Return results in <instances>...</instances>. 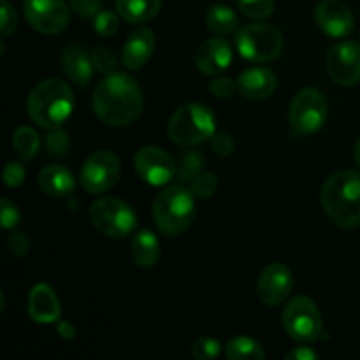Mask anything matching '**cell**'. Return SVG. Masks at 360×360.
Segmentation results:
<instances>
[{"mask_svg":"<svg viewBox=\"0 0 360 360\" xmlns=\"http://www.w3.org/2000/svg\"><path fill=\"white\" fill-rule=\"evenodd\" d=\"M238 6L245 16L257 21L267 20L274 11L273 0H238Z\"/></svg>","mask_w":360,"mask_h":360,"instance_id":"28","label":"cell"},{"mask_svg":"<svg viewBox=\"0 0 360 360\" xmlns=\"http://www.w3.org/2000/svg\"><path fill=\"white\" fill-rule=\"evenodd\" d=\"M320 202L329 220L340 229L360 225V172L340 171L323 183Z\"/></svg>","mask_w":360,"mask_h":360,"instance_id":"2","label":"cell"},{"mask_svg":"<svg viewBox=\"0 0 360 360\" xmlns=\"http://www.w3.org/2000/svg\"><path fill=\"white\" fill-rule=\"evenodd\" d=\"M74 97L69 84L62 79H44L32 90L27 102V112L32 122L46 130L58 129L70 116Z\"/></svg>","mask_w":360,"mask_h":360,"instance_id":"3","label":"cell"},{"mask_svg":"<svg viewBox=\"0 0 360 360\" xmlns=\"http://www.w3.org/2000/svg\"><path fill=\"white\" fill-rule=\"evenodd\" d=\"M218 188V179L217 176L211 174V172H200L197 178L192 179V186L190 190L193 192V195L200 197V199H206L211 197Z\"/></svg>","mask_w":360,"mask_h":360,"instance_id":"32","label":"cell"},{"mask_svg":"<svg viewBox=\"0 0 360 360\" xmlns=\"http://www.w3.org/2000/svg\"><path fill=\"white\" fill-rule=\"evenodd\" d=\"M225 355L231 360H262L266 359V350L259 341L248 336H238L229 341Z\"/></svg>","mask_w":360,"mask_h":360,"instance_id":"25","label":"cell"},{"mask_svg":"<svg viewBox=\"0 0 360 360\" xmlns=\"http://www.w3.org/2000/svg\"><path fill=\"white\" fill-rule=\"evenodd\" d=\"M283 327L292 340L313 343L322 336V315L309 297H294L283 309Z\"/></svg>","mask_w":360,"mask_h":360,"instance_id":"9","label":"cell"},{"mask_svg":"<svg viewBox=\"0 0 360 360\" xmlns=\"http://www.w3.org/2000/svg\"><path fill=\"white\" fill-rule=\"evenodd\" d=\"M202 167H204L202 153L195 150L186 151V153L179 158L178 164H176V178H178L181 183H188L202 172Z\"/></svg>","mask_w":360,"mask_h":360,"instance_id":"27","label":"cell"},{"mask_svg":"<svg viewBox=\"0 0 360 360\" xmlns=\"http://www.w3.org/2000/svg\"><path fill=\"white\" fill-rule=\"evenodd\" d=\"M25 181V167L20 162H9L4 169V183L9 188H16Z\"/></svg>","mask_w":360,"mask_h":360,"instance_id":"37","label":"cell"},{"mask_svg":"<svg viewBox=\"0 0 360 360\" xmlns=\"http://www.w3.org/2000/svg\"><path fill=\"white\" fill-rule=\"evenodd\" d=\"M91 224L98 232L112 239L132 234L137 227V217L132 207L115 197H102L90 207Z\"/></svg>","mask_w":360,"mask_h":360,"instance_id":"7","label":"cell"},{"mask_svg":"<svg viewBox=\"0 0 360 360\" xmlns=\"http://www.w3.org/2000/svg\"><path fill=\"white\" fill-rule=\"evenodd\" d=\"M211 150L217 155H220V157H227L234 150V141H232L229 134H214L211 137Z\"/></svg>","mask_w":360,"mask_h":360,"instance_id":"40","label":"cell"},{"mask_svg":"<svg viewBox=\"0 0 360 360\" xmlns=\"http://www.w3.org/2000/svg\"><path fill=\"white\" fill-rule=\"evenodd\" d=\"M102 2L101 0H70V9L79 18H95L101 13Z\"/></svg>","mask_w":360,"mask_h":360,"instance_id":"36","label":"cell"},{"mask_svg":"<svg viewBox=\"0 0 360 360\" xmlns=\"http://www.w3.org/2000/svg\"><path fill=\"white\" fill-rule=\"evenodd\" d=\"M315 20L320 30L334 39L347 37L354 30V14L338 0H322L315 9Z\"/></svg>","mask_w":360,"mask_h":360,"instance_id":"15","label":"cell"},{"mask_svg":"<svg viewBox=\"0 0 360 360\" xmlns=\"http://www.w3.org/2000/svg\"><path fill=\"white\" fill-rule=\"evenodd\" d=\"M130 252H132V259L136 266L153 267L158 262V255H160V245H158L157 236L148 231V229L139 231L134 236Z\"/></svg>","mask_w":360,"mask_h":360,"instance_id":"22","label":"cell"},{"mask_svg":"<svg viewBox=\"0 0 360 360\" xmlns=\"http://www.w3.org/2000/svg\"><path fill=\"white\" fill-rule=\"evenodd\" d=\"M0 18H2V23H0V32H2L4 37H9L14 30H16L18 18L16 11L11 6L7 0H2L0 2Z\"/></svg>","mask_w":360,"mask_h":360,"instance_id":"35","label":"cell"},{"mask_svg":"<svg viewBox=\"0 0 360 360\" xmlns=\"http://www.w3.org/2000/svg\"><path fill=\"white\" fill-rule=\"evenodd\" d=\"M134 165L137 174L153 186H164L172 178H176L174 160L157 146H146L137 151Z\"/></svg>","mask_w":360,"mask_h":360,"instance_id":"13","label":"cell"},{"mask_svg":"<svg viewBox=\"0 0 360 360\" xmlns=\"http://www.w3.org/2000/svg\"><path fill=\"white\" fill-rule=\"evenodd\" d=\"M67 148H69V137H67L65 130L53 129L49 130V134L46 136V150H48L49 155H65Z\"/></svg>","mask_w":360,"mask_h":360,"instance_id":"33","label":"cell"},{"mask_svg":"<svg viewBox=\"0 0 360 360\" xmlns=\"http://www.w3.org/2000/svg\"><path fill=\"white\" fill-rule=\"evenodd\" d=\"M122 164L111 151H95L81 167V183L88 193H104L118 183Z\"/></svg>","mask_w":360,"mask_h":360,"instance_id":"10","label":"cell"},{"mask_svg":"<svg viewBox=\"0 0 360 360\" xmlns=\"http://www.w3.org/2000/svg\"><path fill=\"white\" fill-rule=\"evenodd\" d=\"M91 62L94 67L102 74H112L116 72V67H118V60L112 55V51L105 46H95L91 49Z\"/></svg>","mask_w":360,"mask_h":360,"instance_id":"29","label":"cell"},{"mask_svg":"<svg viewBox=\"0 0 360 360\" xmlns=\"http://www.w3.org/2000/svg\"><path fill=\"white\" fill-rule=\"evenodd\" d=\"M327 118V98L316 88H302L292 98L288 120L294 136H313Z\"/></svg>","mask_w":360,"mask_h":360,"instance_id":"8","label":"cell"},{"mask_svg":"<svg viewBox=\"0 0 360 360\" xmlns=\"http://www.w3.org/2000/svg\"><path fill=\"white\" fill-rule=\"evenodd\" d=\"M155 51V34L148 27H139L127 37L122 49V63L130 70L146 65Z\"/></svg>","mask_w":360,"mask_h":360,"instance_id":"17","label":"cell"},{"mask_svg":"<svg viewBox=\"0 0 360 360\" xmlns=\"http://www.w3.org/2000/svg\"><path fill=\"white\" fill-rule=\"evenodd\" d=\"M236 88H238V83H234L231 77H224V76L217 77V79L211 81L210 84V90L213 91V95H217V97L220 98L231 97V95L236 91Z\"/></svg>","mask_w":360,"mask_h":360,"instance_id":"39","label":"cell"},{"mask_svg":"<svg viewBox=\"0 0 360 360\" xmlns=\"http://www.w3.org/2000/svg\"><path fill=\"white\" fill-rule=\"evenodd\" d=\"M236 48L248 62L267 63L280 56L283 37L278 28L267 23L245 25L236 34Z\"/></svg>","mask_w":360,"mask_h":360,"instance_id":"6","label":"cell"},{"mask_svg":"<svg viewBox=\"0 0 360 360\" xmlns=\"http://www.w3.org/2000/svg\"><path fill=\"white\" fill-rule=\"evenodd\" d=\"M319 355L309 347H299L287 355V360H316Z\"/></svg>","mask_w":360,"mask_h":360,"instance_id":"41","label":"cell"},{"mask_svg":"<svg viewBox=\"0 0 360 360\" xmlns=\"http://www.w3.org/2000/svg\"><path fill=\"white\" fill-rule=\"evenodd\" d=\"M23 13L32 28L46 35L60 34L69 23V9L63 0H25Z\"/></svg>","mask_w":360,"mask_h":360,"instance_id":"11","label":"cell"},{"mask_svg":"<svg viewBox=\"0 0 360 360\" xmlns=\"http://www.w3.org/2000/svg\"><path fill=\"white\" fill-rule=\"evenodd\" d=\"M162 9V0H116V11L129 23H146Z\"/></svg>","mask_w":360,"mask_h":360,"instance_id":"23","label":"cell"},{"mask_svg":"<svg viewBox=\"0 0 360 360\" xmlns=\"http://www.w3.org/2000/svg\"><path fill=\"white\" fill-rule=\"evenodd\" d=\"M327 70L330 79L340 86H355L360 81V44L345 41L327 53Z\"/></svg>","mask_w":360,"mask_h":360,"instance_id":"12","label":"cell"},{"mask_svg":"<svg viewBox=\"0 0 360 360\" xmlns=\"http://www.w3.org/2000/svg\"><path fill=\"white\" fill-rule=\"evenodd\" d=\"M7 245H9V252L13 253L14 257H25L30 252V241H28L27 236L23 232H16L9 236L7 239Z\"/></svg>","mask_w":360,"mask_h":360,"instance_id":"38","label":"cell"},{"mask_svg":"<svg viewBox=\"0 0 360 360\" xmlns=\"http://www.w3.org/2000/svg\"><path fill=\"white\" fill-rule=\"evenodd\" d=\"M238 14L229 6H213L206 13V27L217 35H231L238 30Z\"/></svg>","mask_w":360,"mask_h":360,"instance_id":"24","label":"cell"},{"mask_svg":"<svg viewBox=\"0 0 360 360\" xmlns=\"http://www.w3.org/2000/svg\"><path fill=\"white\" fill-rule=\"evenodd\" d=\"M292 288H294V274L285 264L280 262L264 267L257 285L260 301L266 306L281 304L290 295Z\"/></svg>","mask_w":360,"mask_h":360,"instance_id":"14","label":"cell"},{"mask_svg":"<svg viewBox=\"0 0 360 360\" xmlns=\"http://www.w3.org/2000/svg\"><path fill=\"white\" fill-rule=\"evenodd\" d=\"M37 185L46 195L55 197V199H62V197L72 195L74 188H76V181L69 169L63 165H46L41 172H39Z\"/></svg>","mask_w":360,"mask_h":360,"instance_id":"21","label":"cell"},{"mask_svg":"<svg viewBox=\"0 0 360 360\" xmlns=\"http://www.w3.org/2000/svg\"><path fill=\"white\" fill-rule=\"evenodd\" d=\"M354 158H355V164L360 167V137L357 141V144H355V150H354Z\"/></svg>","mask_w":360,"mask_h":360,"instance_id":"43","label":"cell"},{"mask_svg":"<svg viewBox=\"0 0 360 360\" xmlns=\"http://www.w3.org/2000/svg\"><path fill=\"white\" fill-rule=\"evenodd\" d=\"M120 21L112 11H101L97 16L94 18V30L97 32L101 37H111L118 32Z\"/></svg>","mask_w":360,"mask_h":360,"instance_id":"30","label":"cell"},{"mask_svg":"<svg viewBox=\"0 0 360 360\" xmlns=\"http://www.w3.org/2000/svg\"><path fill=\"white\" fill-rule=\"evenodd\" d=\"M21 221V213L14 202L4 197L0 200V224L6 231H13L18 224Z\"/></svg>","mask_w":360,"mask_h":360,"instance_id":"34","label":"cell"},{"mask_svg":"<svg viewBox=\"0 0 360 360\" xmlns=\"http://www.w3.org/2000/svg\"><path fill=\"white\" fill-rule=\"evenodd\" d=\"M58 334L63 338V340H74L76 338V327L70 322H65V320H58Z\"/></svg>","mask_w":360,"mask_h":360,"instance_id":"42","label":"cell"},{"mask_svg":"<svg viewBox=\"0 0 360 360\" xmlns=\"http://www.w3.org/2000/svg\"><path fill=\"white\" fill-rule=\"evenodd\" d=\"M278 86L276 74L266 67H252L246 69L238 79L239 94L250 101H262L271 97Z\"/></svg>","mask_w":360,"mask_h":360,"instance_id":"18","label":"cell"},{"mask_svg":"<svg viewBox=\"0 0 360 360\" xmlns=\"http://www.w3.org/2000/svg\"><path fill=\"white\" fill-rule=\"evenodd\" d=\"M60 301L49 285L39 283L28 294V315L37 323H55L60 320Z\"/></svg>","mask_w":360,"mask_h":360,"instance_id":"19","label":"cell"},{"mask_svg":"<svg viewBox=\"0 0 360 360\" xmlns=\"http://www.w3.org/2000/svg\"><path fill=\"white\" fill-rule=\"evenodd\" d=\"M143 91L132 76L123 72L108 74L95 88L94 112L104 125L127 127L143 112Z\"/></svg>","mask_w":360,"mask_h":360,"instance_id":"1","label":"cell"},{"mask_svg":"<svg viewBox=\"0 0 360 360\" xmlns=\"http://www.w3.org/2000/svg\"><path fill=\"white\" fill-rule=\"evenodd\" d=\"M221 345L214 338H200L193 343L192 355L197 360H213L220 355Z\"/></svg>","mask_w":360,"mask_h":360,"instance_id":"31","label":"cell"},{"mask_svg":"<svg viewBox=\"0 0 360 360\" xmlns=\"http://www.w3.org/2000/svg\"><path fill=\"white\" fill-rule=\"evenodd\" d=\"M192 190L172 185L162 190L153 202V218L157 227L167 236H178L192 225L195 218V200Z\"/></svg>","mask_w":360,"mask_h":360,"instance_id":"4","label":"cell"},{"mask_svg":"<svg viewBox=\"0 0 360 360\" xmlns=\"http://www.w3.org/2000/svg\"><path fill=\"white\" fill-rule=\"evenodd\" d=\"M13 146L21 160H30V158H34L37 155L39 146H41V139H39V134L34 129H30V127H20L13 136Z\"/></svg>","mask_w":360,"mask_h":360,"instance_id":"26","label":"cell"},{"mask_svg":"<svg viewBox=\"0 0 360 360\" xmlns=\"http://www.w3.org/2000/svg\"><path fill=\"white\" fill-rule=\"evenodd\" d=\"M232 63V48L225 39L213 37L204 41L195 53L197 69L207 76H218Z\"/></svg>","mask_w":360,"mask_h":360,"instance_id":"16","label":"cell"},{"mask_svg":"<svg viewBox=\"0 0 360 360\" xmlns=\"http://www.w3.org/2000/svg\"><path fill=\"white\" fill-rule=\"evenodd\" d=\"M62 69L72 83L86 86L94 77L95 67L91 56L81 46L70 44L62 51Z\"/></svg>","mask_w":360,"mask_h":360,"instance_id":"20","label":"cell"},{"mask_svg":"<svg viewBox=\"0 0 360 360\" xmlns=\"http://www.w3.org/2000/svg\"><path fill=\"white\" fill-rule=\"evenodd\" d=\"M167 130L178 146H195L214 136V116L204 104L181 105L172 115Z\"/></svg>","mask_w":360,"mask_h":360,"instance_id":"5","label":"cell"}]
</instances>
